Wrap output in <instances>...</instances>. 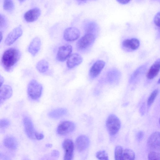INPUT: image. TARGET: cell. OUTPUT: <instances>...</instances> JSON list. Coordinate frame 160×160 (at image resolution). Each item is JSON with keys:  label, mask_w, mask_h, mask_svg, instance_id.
<instances>
[{"label": "cell", "mask_w": 160, "mask_h": 160, "mask_svg": "<svg viewBox=\"0 0 160 160\" xmlns=\"http://www.w3.org/2000/svg\"><path fill=\"white\" fill-rule=\"evenodd\" d=\"M52 156L54 157H58L59 155V152L56 150H54L52 153Z\"/></svg>", "instance_id": "obj_38"}, {"label": "cell", "mask_w": 160, "mask_h": 160, "mask_svg": "<svg viewBox=\"0 0 160 160\" xmlns=\"http://www.w3.org/2000/svg\"><path fill=\"white\" fill-rule=\"evenodd\" d=\"M12 93V88L8 85H4L0 88V104L10 98Z\"/></svg>", "instance_id": "obj_17"}, {"label": "cell", "mask_w": 160, "mask_h": 160, "mask_svg": "<svg viewBox=\"0 0 160 160\" xmlns=\"http://www.w3.org/2000/svg\"><path fill=\"white\" fill-rule=\"evenodd\" d=\"M2 158H5V157H4V155L0 153V159H1Z\"/></svg>", "instance_id": "obj_43"}, {"label": "cell", "mask_w": 160, "mask_h": 160, "mask_svg": "<svg viewBox=\"0 0 160 160\" xmlns=\"http://www.w3.org/2000/svg\"><path fill=\"white\" fill-rule=\"evenodd\" d=\"M148 160H160V153L154 151L149 152L148 156Z\"/></svg>", "instance_id": "obj_31"}, {"label": "cell", "mask_w": 160, "mask_h": 160, "mask_svg": "<svg viewBox=\"0 0 160 160\" xmlns=\"http://www.w3.org/2000/svg\"><path fill=\"white\" fill-rule=\"evenodd\" d=\"M144 136V133L142 131H139L137 135V140L139 141L143 139Z\"/></svg>", "instance_id": "obj_35"}, {"label": "cell", "mask_w": 160, "mask_h": 160, "mask_svg": "<svg viewBox=\"0 0 160 160\" xmlns=\"http://www.w3.org/2000/svg\"><path fill=\"white\" fill-rule=\"evenodd\" d=\"M23 123L25 131L28 138L31 139H35L36 132L34 128L32 122L28 117H25L23 119Z\"/></svg>", "instance_id": "obj_12"}, {"label": "cell", "mask_w": 160, "mask_h": 160, "mask_svg": "<svg viewBox=\"0 0 160 160\" xmlns=\"http://www.w3.org/2000/svg\"><path fill=\"white\" fill-rule=\"evenodd\" d=\"M147 65H142L137 68L132 73L129 78V82L131 83L137 81L146 71Z\"/></svg>", "instance_id": "obj_21"}, {"label": "cell", "mask_w": 160, "mask_h": 160, "mask_svg": "<svg viewBox=\"0 0 160 160\" xmlns=\"http://www.w3.org/2000/svg\"><path fill=\"white\" fill-rule=\"evenodd\" d=\"M96 157L99 160H109L107 153L104 150H101L97 152Z\"/></svg>", "instance_id": "obj_30"}, {"label": "cell", "mask_w": 160, "mask_h": 160, "mask_svg": "<svg viewBox=\"0 0 160 160\" xmlns=\"http://www.w3.org/2000/svg\"><path fill=\"white\" fill-rule=\"evenodd\" d=\"M4 82V78L0 74V88L2 86Z\"/></svg>", "instance_id": "obj_40"}, {"label": "cell", "mask_w": 160, "mask_h": 160, "mask_svg": "<svg viewBox=\"0 0 160 160\" xmlns=\"http://www.w3.org/2000/svg\"><path fill=\"white\" fill-rule=\"evenodd\" d=\"M14 4L13 1L11 0H5L3 2L4 9L8 12H11L14 9Z\"/></svg>", "instance_id": "obj_29"}, {"label": "cell", "mask_w": 160, "mask_h": 160, "mask_svg": "<svg viewBox=\"0 0 160 160\" xmlns=\"http://www.w3.org/2000/svg\"><path fill=\"white\" fill-rule=\"evenodd\" d=\"M41 46V40L38 37L34 38L30 43L28 48L29 52L33 56H35L39 51Z\"/></svg>", "instance_id": "obj_20"}, {"label": "cell", "mask_w": 160, "mask_h": 160, "mask_svg": "<svg viewBox=\"0 0 160 160\" xmlns=\"http://www.w3.org/2000/svg\"><path fill=\"white\" fill-rule=\"evenodd\" d=\"M6 21L4 17L0 14V28L3 27L5 25Z\"/></svg>", "instance_id": "obj_34"}, {"label": "cell", "mask_w": 160, "mask_h": 160, "mask_svg": "<svg viewBox=\"0 0 160 160\" xmlns=\"http://www.w3.org/2000/svg\"><path fill=\"white\" fill-rule=\"evenodd\" d=\"M83 59L79 54L74 53L71 55L68 58L67 64L69 68H72L80 64Z\"/></svg>", "instance_id": "obj_15"}, {"label": "cell", "mask_w": 160, "mask_h": 160, "mask_svg": "<svg viewBox=\"0 0 160 160\" xmlns=\"http://www.w3.org/2000/svg\"><path fill=\"white\" fill-rule=\"evenodd\" d=\"M22 30L21 26L19 25L13 29L7 35L5 43L7 45L13 43L22 35Z\"/></svg>", "instance_id": "obj_7"}, {"label": "cell", "mask_w": 160, "mask_h": 160, "mask_svg": "<svg viewBox=\"0 0 160 160\" xmlns=\"http://www.w3.org/2000/svg\"><path fill=\"white\" fill-rule=\"evenodd\" d=\"M75 125L72 121H65L60 123L58 127L57 132L58 134L64 135L72 132L75 129Z\"/></svg>", "instance_id": "obj_5"}, {"label": "cell", "mask_w": 160, "mask_h": 160, "mask_svg": "<svg viewBox=\"0 0 160 160\" xmlns=\"http://www.w3.org/2000/svg\"><path fill=\"white\" fill-rule=\"evenodd\" d=\"M78 4H81L82 3H84L86 2L87 1H78Z\"/></svg>", "instance_id": "obj_41"}, {"label": "cell", "mask_w": 160, "mask_h": 160, "mask_svg": "<svg viewBox=\"0 0 160 160\" xmlns=\"http://www.w3.org/2000/svg\"><path fill=\"white\" fill-rule=\"evenodd\" d=\"M105 62L102 60L97 61L91 67L89 73L91 78L94 79L100 74L103 68Z\"/></svg>", "instance_id": "obj_10"}, {"label": "cell", "mask_w": 160, "mask_h": 160, "mask_svg": "<svg viewBox=\"0 0 160 160\" xmlns=\"http://www.w3.org/2000/svg\"><path fill=\"white\" fill-rule=\"evenodd\" d=\"M84 30L86 33H91L95 35L98 32V27L97 24L93 21L87 22L84 25Z\"/></svg>", "instance_id": "obj_22"}, {"label": "cell", "mask_w": 160, "mask_h": 160, "mask_svg": "<svg viewBox=\"0 0 160 160\" xmlns=\"http://www.w3.org/2000/svg\"><path fill=\"white\" fill-rule=\"evenodd\" d=\"M160 59H158L151 66L149 69L146 77L148 80H152L158 74L160 71Z\"/></svg>", "instance_id": "obj_18"}, {"label": "cell", "mask_w": 160, "mask_h": 160, "mask_svg": "<svg viewBox=\"0 0 160 160\" xmlns=\"http://www.w3.org/2000/svg\"><path fill=\"white\" fill-rule=\"evenodd\" d=\"M106 124L109 134L112 136L117 133L121 126L119 119L114 114H111L108 116L106 121Z\"/></svg>", "instance_id": "obj_3"}, {"label": "cell", "mask_w": 160, "mask_h": 160, "mask_svg": "<svg viewBox=\"0 0 160 160\" xmlns=\"http://www.w3.org/2000/svg\"><path fill=\"white\" fill-rule=\"evenodd\" d=\"M121 77L120 72L116 69H113L110 70L107 74V79L108 82L111 84L117 83L119 81Z\"/></svg>", "instance_id": "obj_19"}, {"label": "cell", "mask_w": 160, "mask_h": 160, "mask_svg": "<svg viewBox=\"0 0 160 160\" xmlns=\"http://www.w3.org/2000/svg\"><path fill=\"white\" fill-rule=\"evenodd\" d=\"M135 157L134 151L131 149L127 148L123 152L122 160H135Z\"/></svg>", "instance_id": "obj_26"}, {"label": "cell", "mask_w": 160, "mask_h": 160, "mask_svg": "<svg viewBox=\"0 0 160 160\" xmlns=\"http://www.w3.org/2000/svg\"><path fill=\"white\" fill-rule=\"evenodd\" d=\"M160 140L159 132L157 131L153 132L148 139L147 144L148 147L152 149H159Z\"/></svg>", "instance_id": "obj_13"}, {"label": "cell", "mask_w": 160, "mask_h": 160, "mask_svg": "<svg viewBox=\"0 0 160 160\" xmlns=\"http://www.w3.org/2000/svg\"><path fill=\"white\" fill-rule=\"evenodd\" d=\"M21 56L20 51L16 48H10L5 50L1 58V63L3 68L8 72L12 70Z\"/></svg>", "instance_id": "obj_1"}, {"label": "cell", "mask_w": 160, "mask_h": 160, "mask_svg": "<svg viewBox=\"0 0 160 160\" xmlns=\"http://www.w3.org/2000/svg\"><path fill=\"white\" fill-rule=\"evenodd\" d=\"M123 148L122 146L118 145L116 147L114 151L115 160H122Z\"/></svg>", "instance_id": "obj_28"}, {"label": "cell", "mask_w": 160, "mask_h": 160, "mask_svg": "<svg viewBox=\"0 0 160 160\" xmlns=\"http://www.w3.org/2000/svg\"><path fill=\"white\" fill-rule=\"evenodd\" d=\"M10 125V122L8 119L3 118L0 119V128H5L8 127Z\"/></svg>", "instance_id": "obj_33"}, {"label": "cell", "mask_w": 160, "mask_h": 160, "mask_svg": "<svg viewBox=\"0 0 160 160\" xmlns=\"http://www.w3.org/2000/svg\"><path fill=\"white\" fill-rule=\"evenodd\" d=\"M42 91V85L36 80L33 79L29 82L27 88L28 96L32 100H37L41 97Z\"/></svg>", "instance_id": "obj_2"}, {"label": "cell", "mask_w": 160, "mask_h": 160, "mask_svg": "<svg viewBox=\"0 0 160 160\" xmlns=\"http://www.w3.org/2000/svg\"><path fill=\"white\" fill-rule=\"evenodd\" d=\"M35 138L38 140H40L43 138L44 135L41 133H39L36 132L35 134Z\"/></svg>", "instance_id": "obj_36"}, {"label": "cell", "mask_w": 160, "mask_h": 160, "mask_svg": "<svg viewBox=\"0 0 160 160\" xmlns=\"http://www.w3.org/2000/svg\"><path fill=\"white\" fill-rule=\"evenodd\" d=\"M96 38V36L91 33H86L77 42L76 47L81 51L86 50L93 44Z\"/></svg>", "instance_id": "obj_4"}, {"label": "cell", "mask_w": 160, "mask_h": 160, "mask_svg": "<svg viewBox=\"0 0 160 160\" xmlns=\"http://www.w3.org/2000/svg\"><path fill=\"white\" fill-rule=\"evenodd\" d=\"M153 23L154 25L158 30H160V12H158L155 15L153 19Z\"/></svg>", "instance_id": "obj_32"}, {"label": "cell", "mask_w": 160, "mask_h": 160, "mask_svg": "<svg viewBox=\"0 0 160 160\" xmlns=\"http://www.w3.org/2000/svg\"><path fill=\"white\" fill-rule=\"evenodd\" d=\"M158 83L159 84V82H160V81H159V79L158 81Z\"/></svg>", "instance_id": "obj_45"}, {"label": "cell", "mask_w": 160, "mask_h": 160, "mask_svg": "<svg viewBox=\"0 0 160 160\" xmlns=\"http://www.w3.org/2000/svg\"><path fill=\"white\" fill-rule=\"evenodd\" d=\"M158 92V89H156L151 93L147 101V106L148 108H150Z\"/></svg>", "instance_id": "obj_27"}, {"label": "cell", "mask_w": 160, "mask_h": 160, "mask_svg": "<svg viewBox=\"0 0 160 160\" xmlns=\"http://www.w3.org/2000/svg\"><path fill=\"white\" fill-rule=\"evenodd\" d=\"M48 62L44 59L41 60L37 64L36 68L40 73H43L46 72L48 69Z\"/></svg>", "instance_id": "obj_25"}, {"label": "cell", "mask_w": 160, "mask_h": 160, "mask_svg": "<svg viewBox=\"0 0 160 160\" xmlns=\"http://www.w3.org/2000/svg\"><path fill=\"white\" fill-rule=\"evenodd\" d=\"M4 145L7 148L11 150H15L18 147V142L14 137L7 136L3 140Z\"/></svg>", "instance_id": "obj_23"}, {"label": "cell", "mask_w": 160, "mask_h": 160, "mask_svg": "<svg viewBox=\"0 0 160 160\" xmlns=\"http://www.w3.org/2000/svg\"><path fill=\"white\" fill-rule=\"evenodd\" d=\"M67 113L65 108H59L55 109L49 112L48 114L49 117L52 118L58 119L65 115Z\"/></svg>", "instance_id": "obj_24"}, {"label": "cell", "mask_w": 160, "mask_h": 160, "mask_svg": "<svg viewBox=\"0 0 160 160\" xmlns=\"http://www.w3.org/2000/svg\"><path fill=\"white\" fill-rule=\"evenodd\" d=\"M72 51V47L70 44H66L60 47L57 55V59L60 62L65 61L69 57Z\"/></svg>", "instance_id": "obj_8"}, {"label": "cell", "mask_w": 160, "mask_h": 160, "mask_svg": "<svg viewBox=\"0 0 160 160\" xmlns=\"http://www.w3.org/2000/svg\"><path fill=\"white\" fill-rule=\"evenodd\" d=\"M80 35V32L75 27L68 28L64 30L63 38L68 41L72 42L77 40Z\"/></svg>", "instance_id": "obj_11"}, {"label": "cell", "mask_w": 160, "mask_h": 160, "mask_svg": "<svg viewBox=\"0 0 160 160\" xmlns=\"http://www.w3.org/2000/svg\"><path fill=\"white\" fill-rule=\"evenodd\" d=\"M46 146L47 147H51L52 146V145L50 144H47L46 145Z\"/></svg>", "instance_id": "obj_44"}, {"label": "cell", "mask_w": 160, "mask_h": 160, "mask_svg": "<svg viewBox=\"0 0 160 160\" xmlns=\"http://www.w3.org/2000/svg\"><path fill=\"white\" fill-rule=\"evenodd\" d=\"M89 140L85 135H81L77 138L75 145L77 149L79 151H82L86 149L88 146Z\"/></svg>", "instance_id": "obj_16"}, {"label": "cell", "mask_w": 160, "mask_h": 160, "mask_svg": "<svg viewBox=\"0 0 160 160\" xmlns=\"http://www.w3.org/2000/svg\"><path fill=\"white\" fill-rule=\"evenodd\" d=\"M144 104H143L140 109V113L142 115H143L144 113Z\"/></svg>", "instance_id": "obj_39"}, {"label": "cell", "mask_w": 160, "mask_h": 160, "mask_svg": "<svg viewBox=\"0 0 160 160\" xmlns=\"http://www.w3.org/2000/svg\"><path fill=\"white\" fill-rule=\"evenodd\" d=\"M41 10L38 8L31 9L26 12L24 15L25 20L28 22L36 21L41 14Z\"/></svg>", "instance_id": "obj_14"}, {"label": "cell", "mask_w": 160, "mask_h": 160, "mask_svg": "<svg viewBox=\"0 0 160 160\" xmlns=\"http://www.w3.org/2000/svg\"><path fill=\"white\" fill-rule=\"evenodd\" d=\"M139 46V41L136 38L126 39L122 42L121 44L122 49L127 52H132L136 50Z\"/></svg>", "instance_id": "obj_6"}, {"label": "cell", "mask_w": 160, "mask_h": 160, "mask_svg": "<svg viewBox=\"0 0 160 160\" xmlns=\"http://www.w3.org/2000/svg\"><path fill=\"white\" fill-rule=\"evenodd\" d=\"M2 38V32L0 31V42Z\"/></svg>", "instance_id": "obj_42"}, {"label": "cell", "mask_w": 160, "mask_h": 160, "mask_svg": "<svg viewBox=\"0 0 160 160\" xmlns=\"http://www.w3.org/2000/svg\"><path fill=\"white\" fill-rule=\"evenodd\" d=\"M130 0H117V1L119 3L122 4H125L128 3L130 2Z\"/></svg>", "instance_id": "obj_37"}, {"label": "cell", "mask_w": 160, "mask_h": 160, "mask_svg": "<svg viewBox=\"0 0 160 160\" xmlns=\"http://www.w3.org/2000/svg\"><path fill=\"white\" fill-rule=\"evenodd\" d=\"M62 145L65 152L64 160H72L74 151L73 142L71 139H66L63 142Z\"/></svg>", "instance_id": "obj_9"}]
</instances>
